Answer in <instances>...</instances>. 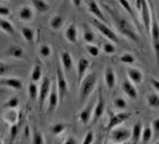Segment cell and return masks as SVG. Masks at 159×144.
<instances>
[{
	"label": "cell",
	"mask_w": 159,
	"mask_h": 144,
	"mask_svg": "<svg viewBox=\"0 0 159 144\" xmlns=\"http://www.w3.org/2000/svg\"><path fill=\"white\" fill-rule=\"evenodd\" d=\"M105 8H107L109 14L111 15V17L113 18L114 25H116V29H118V31H119L120 34L122 35V36H125V38H128L131 41L138 44V42L140 41V38H139V36H138V34L136 33V30L134 29V26L131 25L125 18L120 17L119 15L114 14L110 7L105 6Z\"/></svg>",
	"instance_id": "6da1fadb"
},
{
	"label": "cell",
	"mask_w": 159,
	"mask_h": 144,
	"mask_svg": "<svg viewBox=\"0 0 159 144\" xmlns=\"http://www.w3.org/2000/svg\"><path fill=\"white\" fill-rule=\"evenodd\" d=\"M97 83H98V75L94 72L85 75L84 78L82 79L81 85H80V92H79L80 102L82 103V104L85 103L89 97L91 96V94L93 93L94 88L97 86Z\"/></svg>",
	"instance_id": "7a4b0ae2"
},
{
	"label": "cell",
	"mask_w": 159,
	"mask_h": 144,
	"mask_svg": "<svg viewBox=\"0 0 159 144\" xmlns=\"http://www.w3.org/2000/svg\"><path fill=\"white\" fill-rule=\"evenodd\" d=\"M91 23H92V25H93L94 28L97 29L103 37H105L109 41L113 42V44H119V37L116 36V33H114L107 24L101 21V20L97 19V18H93Z\"/></svg>",
	"instance_id": "3957f363"
},
{
	"label": "cell",
	"mask_w": 159,
	"mask_h": 144,
	"mask_svg": "<svg viewBox=\"0 0 159 144\" xmlns=\"http://www.w3.org/2000/svg\"><path fill=\"white\" fill-rule=\"evenodd\" d=\"M149 35L151 37V44H152L157 66H159V24L152 11H151V26Z\"/></svg>",
	"instance_id": "277c9868"
},
{
	"label": "cell",
	"mask_w": 159,
	"mask_h": 144,
	"mask_svg": "<svg viewBox=\"0 0 159 144\" xmlns=\"http://www.w3.org/2000/svg\"><path fill=\"white\" fill-rule=\"evenodd\" d=\"M131 138V130L128 127H114L111 130L110 140L114 144H123Z\"/></svg>",
	"instance_id": "5b68a950"
},
{
	"label": "cell",
	"mask_w": 159,
	"mask_h": 144,
	"mask_svg": "<svg viewBox=\"0 0 159 144\" xmlns=\"http://www.w3.org/2000/svg\"><path fill=\"white\" fill-rule=\"evenodd\" d=\"M56 87L58 95H60V101H63L67 95L68 92V84L65 78V75L63 73L62 67L58 64L56 65Z\"/></svg>",
	"instance_id": "8992f818"
},
{
	"label": "cell",
	"mask_w": 159,
	"mask_h": 144,
	"mask_svg": "<svg viewBox=\"0 0 159 144\" xmlns=\"http://www.w3.org/2000/svg\"><path fill=\"white\" fill-rule=\"evenodd\" d=\"M131 114L125 112V111H121L119 113H113L109 111V122H108V130H112L114 127L119 126L120 124H122L123 122L130 119Z\"/></svg>",
	"instance_id": "52a82bcc"
},
{
	"label": "cell",
	"mask_w": 159,
	"mask_h": 144,
	"mask_svg": "<svg viewBox=\"0 0 159 144\" xmlns=\"http://www.w3.org/2000/svg\"><path fill=\"white\" fill-rule=\"evenodd\" d=\"M139 15H140V20H141V25L143 26L146 33L149 34L150 33V26H151V10L149 5H148L147 0H142V6Z\"/></svg>",
	"instance_id": "ba28073f"
},
{
	"label": "cell",
	"mask_w": 159,
	"mask_h": 144,
	"mask_svg": "<svg viewBox=\"0 0 159 144\" xmlns=\"http://www.w3.org/2000/svg\"><path fill=\"white\" fill-rule=\"evenodd\" d=\"M52 89V82L48 77H44L39 87V93H38V104H39V108L42 110L45 104V102L47 101V97L49 95V92Z\"/></svg>",
	"instance_id": "9c48e42d"
},
{
	"label": "cell",
	"mask_w": 159,
	"mask_h": 144,
	"mask_svg": "<svg viewBox=\"0 0 159 144\" xmlns=\"http://www.w3.org/2000/svg\"><path fill=\"white\" fill-rule=\"evenodd\" d=\"M104 111H105L104 97H103L102 92L100 90L99 95H98V98H97V101H95V105H94L93 115H92V120H91L92 123H95V122L104 114Z\"/></svg>",
	"instance_id": "30bf717a"
},
{
	"label": "cell",
	"mask_w": 159,
	"mask_h": 144,
	"mask_svg": "<svg viewBox=\"0 0 159 144\" xmlns=\"http://www.w3.org/2000/svg\"><path fill=\"white\" fill-rule=\"evenodd\" d=\"M95 102H91L86 106L85 108H83L79 114V121L82 123L83 125H88L92 120V115H93V110Z\"/></svg>",
	"instance_id": "8fae6325"
},
{
	"label": "cell",
	"mask_w": 159,
	"mask_h": 144,
	"mask_svg": "<svg viewBox=\"0 0 159 144\" xmlns=\"http://www.w3.org/2000/svg\"><path fill=\"white\" fill-rule=\"evenodd\" d=\"M90 60L85 57H81L79 60H77V65H76V68H77V82L81 83L82 82V79L84 78L85 76L86 72H88L89 67H90Z\"/></svg>",
	"instance_id": "7c38bea8"
},
{
	"label": "cell",
	"mask_w": 159,
	"mask_h": 144,
	"mask_svg": "<svg viewBox=\"0 0 159 144\" xmlns=\"http://www.w3.org/2000/svg\"><path fill=\"white\" fill-rule=\"evenodd\" d=\"M121 87H122V92L127 95V97H129L130 99L138 98V89H137L136 85L132 84L128 78L123 81Z\"/></svg>",
	"instance_id": "4fadbf2b"
},
{
	"label": "cell",
	"mask_w": 159,
	"mask_h": 144,
	"mask_svg": "<svg viewBox=\"0 0 159 144\" xmlns=\"http://www.w3.org/2000/svg\"><path fill=\"white\" fill-rule=\"evenodd\" d=\"M127 76L129 81L134 85H140L143 81V74L137 67H129L127 71Z\"/></svg>",
	"instance_id": "5bb4252c"
},
{
	"label": "cell",
	"mask_w": 159,
	"mask_h": 144,
	"mask_svg": "<svg viewBox=\"0 0 159 144\" xmlns=\"http://www.w3.org/2000/svg\"><path fill=\"white\" fill-rule=\"evenodd\" d=\"M47 102H48V113L54 112L56 110L58 103H60V95L57 92V87L52 86V89L49 92L48 97H47Z\"/></svg>",
	"instance_id": "9a60e30c"
},
{
	"label": "cell",
	"mask_w": 159,
	"mask_h": 144,
	"mask_svg": "<svg viewBox=\"0 0 159 144\" xmlns=\"http://www.w3.org/2000/svg\"><path fill=\"white\" fill-rule=\"evenodd\" d=\"M118 1H119V3L121 5V7H122L125 11L129 14V16L131 17V19L134 20V26H137L139 29H141V23H140L139 19L137 18V15H136V12L134 11V8L131 7L130 1H129V0H118Z\"/></svg>",
	"instance_id": "2e32d148"
},
{
	"label": "cell",
	"mask_w": 159,
	"mask_h": 144,
	"mask_svg": "<svg viewBox=\"0 0 159 144\" xmlns=\"http://www.w3.org/2000/svg\"><path fill=\"white\" fill-rule=\"evenodd\" d=\"M61 63H62L63 69L65 72H71L73 69L74 62H73V57H72L71 53L67 50H63L61 51Z\"/></svg>",
	"instance_id": "e0dca14e"
},
{
	"label": "cell",
	"mask_w": 159,
	"mask_h": 144,
	"mask_svg": "<svg viewBox=\"0 0 159 144\" xmlns=\"http://www.w3.org/2000/svg\"><path fill=\"white\" fill-rule=\"evenodd\" d=\"M64 37L70 44H76L77 39H79V30L77 27L74 24L67 26V28L64 31Z\"/></svg>",
	"instance_id": "ac0fdd59"
},
{
	"label": "cell",
	"mask_w": 159,
	"mask_h": 144,
	"mask_svg": "<svg viewBox=\"0 0 159 144\" xmlns=\"http://www.w3.org/2000/svg\"><path fill=\"white\" fill-rule=\"evenodd\" d=\"M0 84L6 86V87H10L15 90H20L23 88V82L21 79L17 78V77H7V78H1L0 79Z\"/></svg>",
	"instance_id": "d6986e66"
},
{
	"label": "cell",
	"mask_w": 159,
	"mask_h": 144,
	"mask_svg": "<svg viewBox=\"0 0 159 144\" xmlns=\"http://www.w3.org/2000/svg\"><path fill=\"white\" fill-rule=\"evenodd\" d=\"M2 119L7 124L14 125L20 122V113L18 112L17 108L16 110H6V112L2 115Z\"/></svg>",
	"instance_id": "ffe728a7"
},
{
	"label": "cell",
	"mask_w": 159,
	"mask_h": 144,
	"mask_svg": "<svg viewBox=\"0 0 159 144\" xmlns=\"http://www.w3.org/2000/svg\"><path fill=\"white\" fill-rule=\"evenodd\" d=\"M88 10L93 15L94 18H97V19H99V20H101V21H103V23H105V16H104V14H103L102 9L100 8V6L97 3V1L91 0L88 5Z\"/></svg>",
	"instance_id": "44dd1931"
},
{
	"label": "cell",
	"mask_w": 159,
	"mask_h": 144,
	"mask_svg": "<svg viewBox=\"0 0 159 144\" xmlns=\"http://www.w3.org/2000/svg\"><path fill=\"white\" fill-rule=\"evenodd\" d=\"M104 83L109 89L114 88L116 84V75L112 67H107L104 71Z\"/></svg>",
	"instance_id": "7402d4cb"
},
{
	"label": "cell",
	"mask_w": 159,
	"mask_h": 144,
	"mask_svg": "<svg viewBox=\"0 0 159 144\" xmlns=\"http://www.w3.org/2000/svg\"><path fill=\"white\" fill-rule=\"evenodd\" d=\"M18 16L23 21H30L34 18V9L29 6H23L19 9Z\"/></svg>",
	"instance_id": "603a6c76"
},
{
	"label": "cell",
	"mask_w": 159,
	"mask_h": 144,
	"mask_svg": "<svg viewBox=\"0 0 159 144\" xmlns=\"http://www.w3.org/2000/svg\"><path fill=\"white\" fill-rule=\"evenodd\" d=\"M6 54L8 56L16 58V59H20L24 57V49L20 46L17 45H10L8 47V49L6 50Z\"/></svg>",
	"instance_id": "cb8c5ba5"
},
{
	"label": "cell",
	"mask_w": 159,
	"mask_h": 144,
	"mask_svg": "<svg viewBox=\"0 0 159 144\" xmlns=\"http://www.w3.org/2000/svg\"><path fill=\"white\" fill-rule=\"evenodd\" d=\"M141 133H142V123L141 122H137L136 124L131 129V140H132V144H137L141 138Z\"/></svg>",
	"instance_id": "d4e9b609"
},
{
	"label": "cell",
	"mask_w": 159,
	"mask_h": 144,
	"mask_svg": "<svg viewBox=\"0 0 159 144\" xmlns=\"http://www.w3.org/2000/svg\"><path fill=\"white\" fill-rule=\"evenodd\" d=\"M64 23H65V20H64V17L62 15H54L49 20V26L54 30H60L64 26Z\"/></svg>",
	"instance_id": "484cf974"
},
{
	"label": "cell",
	"mask_w": 159,
	"mask_h": 144,
	"mask_svg": "<svg viewBox=\"0 0 159 144\" xmlns=\"http://www.w3.org/2000/svg\"><path fill=\"white\" fill-rule=\"evenodd\" d=\"M0 29L3 31V33H6L7 35L9 36H14L16 30H15V27L9 20L6 19H2V18H0Z\"/></svg>",
	"instance_id": "4316f807"
},
{
	"label": "cell",
	"mask_w": 159,
	"mask_h": 144,
	"mask_svg": "<svg viewBox=\"0 0 159 144\" xmlns=\"http://www.w3.org/2000/svg\"><path fill=\"white\" fill-rule=\"evenodd\" d=\"M31 2H33V6L37 12L44 14V12L48 11L49 5L46 0H31Z\"/></svg>",
	"instance_id": "83f0119b"
},
{
	"label": "cell",
	"mask_w": 159,
	"mask_h": 144,
	"mask_svg": "<svg viewBox=\"0 0 159 144\" xmlns=\"http://www.w3.org/2000/svg\"><path fill=\"white\" fill-rule=\"evenodd\" d=\"M146 102L150 108L157 110L159 108V95L156 93H149L146 96Z\"/></svg>",
	"instance_id": "f1b7e54d"
},
{
	"label": "cell",
	"mask_w": 159,
	"mask_h": 144,
	"mask_svg": "<svg viewBox=\"0 0 159 144\" xmlns=\"http://www.w3.org/2000/svg\"><path fill=\"white\" fill-rule=\"evenodd\" d=\"M153 138V133H152V129H151V125H145L142 127V133H141V140L142 143H149Z\"/></svg>",
	"instance_id": "f546056e"
},
{
	"label": "cell",
	"mask_w": 159,
	"mask_h": 144,
	"mask_svg": "<svg viewBox=\"0 0 159 144\" xmlns=\"http://www.w3.org/2000/svg\"><path fill=\"white\" fill-rule=\"evenodd\" d=\"M20 34H21L24 39L27 42H29V44H31V42L34 41L35 31H34V29L30 28V27H21V28H20Z\"/></svg>",
	"instance_id": "4dcf8cb0"
},
{
	"label": "cell",
	"mask_w": 159,
	"mask_h": 144,
	"mask_svg": "<svg viewBox=\"0 0 159 144\" xmlns=\"http://www.w3.org/2000/svg\"><path fill=\"white\" fill-rule=\"evenodd\" d=\"M42 76H43V69H42V66L39 64H36L34 65L33 69H31V73H30V78H31V82H39L40 79H42Z\"/></svg>",
	"instance_id": "1f68e13d"
},
{
	"label": "cell",
	"mask_w": 159,
	"mask_h": 144,
	"mask_svg": "<svg viewBox=\"0 0 159 144\" xmlns=\"http://www.w3.org/2000/svg\"><path fill=\"white\" fill-rule=\"evenodd\" d=\"M83 39L85 40L86 44H93L95 41V35L94 33L91 30V29L89 28L88 25H84L83 26Z\"/></svg>",
	"instance_id": "d6a6232c"
},
{
	"label": "cell",
	"mask_w": 159,
	"mask_h": 144,
	"mask_svg": "<svg viewBox=\"0 0 159 144\" xmlns=\"http://www.w3.org/2000/svg\"><path fill=\"white\" fill-rule=\"evenodd\" d=\"M19 98L17 96H11L10 98H8L6 102L3 103L2 107L6 108V110H16L19 106Z\"/></svg>",
	"instance_id": "836d02e7"
},
{
	"label": "cell",
	"mask_w": 159,
	"mask_h": 144,
	"mask_svg": "<svg viewBox=\"0 0 159 144\" xmlns=\"http://www.w3.org/2000/svg\"><path fill=\"white\" fill-rule=\"evenodd\" d=\"M31 143L33 144H45V138H44L43 134L38 129L35 127L33 130V134H31Z\"/></svg>",
	"instance_id": "e575fe53"
},
{
	"label": "cell",
	"mask_w": 159,
	"mask_h": 144,
	"mask_svg": "<svg viewBox=\"0 0 159 144\" xmlns=\"http://www.w3.org/2000/svg\"><path fill=\"white\" fill-rule=\"evenodd\" d=\"M119 60H120V63H122L125 65L132 66L134 63H136V57L132 54H130V53H123L122 55H120Z\"/></svg>",
	"instance_id": "d590c367"
},
{
	"label": "cell",
	"mask_w": 159,
	"mask_h": 144,
	"mask_svg": "<svg viewBox=\"0 0 159 144\" xmlns=\"http://www.w3.org/2000/svg\"><path fill=\"white\" fill-rule=\"evenodd\" d=\"M66 130V125L64 123H55L51 126V132L54 136L61 135Z\"/></svg>",
	"instance_id": "8d00e7d4"
},
{
	"label": "cell",
	"mask_w": 159,
	"mask_h": 144,
	"mask_svg": "<svg viewBox=\"0 0 159 144\" xmlns=\"http://www.w3.org/2000/svg\"><path fill=\"white\" fill-rule=\"evenodd\" d=\"M38 93H39V87L37 86L35 82L29 83L28 85V95L30 99H37L38 98Z\"/></svg>",
	"instance_id": "74e56055"
},
{
	"label": "cell",
	"mask_w": 159,
	"mask_h": 144,
	"mask_svg": "<svg viewBox=\"0 0 159 144\" xmlns=\"http://www.w3.org/2000/svg\"><path fill=\"white\" fill-rule=\"evenodd\" d=\"M38 53H39V56L42 57V58H48V57H51V55H52L51 46L47 45V44L40 45L39 49H38Z\"/></svg>",
	"instance_id": "f35d334b"
},
{
	"label": "cell",
	"mask_w": 159,
	"mask_h": 144,
	"mask_svg": "<svg viewBox=\"0 0 159 144\" xmlns=\"http://www.w3.org/2000/svg\"><path fill=\"white\" fill-rule=\"evenodd\" d=\"M113 106L119 111H125L127 106H128V103L123 97H116L113 99Z\"/></svg>",
	"instance_id": "ab89813d"
},
{
	"label": "cell",
	"mask_w": 159,
	"mask_h": 144,
	"mask_svg": "<svg viewBox=\"0 0 159 144\" xmlns=\"http://www.w3.org/2000/svg\"><path fill=\"white\" fill-rule=\"evenodd\" d=\"M20 129V122L16 123L14 125H10V131H9V135H10V144H14L15 140L17 137V134Z\"/></svg>",
	"instance_id": "60d3db41"
},
{
	"label": "cell",
	"mask_w": 159,
	"mask_h": 144,
	"mask_svg": "<svg viewBox=\"0 0 159 144\" xmlns=\"http://www.w3.org/2000/svg\"><path fill=\"white\" fill-rule=\"evenodd\" d=\"M102 50H103V53H105L107 55H112L116 51V48L113 42H111L108 40V41H105L102 45Z\"/></svg>",
	"instance_id": "b9f144b4"
},
{
	"label": "cell",
	"mask_w": 159,
	"mask_h": 144,
	"mask_svg": "<svg viewBox=\"0 0 159 144\" xmlns=\"http://www.w3.org/2000/svg\"><path fill=\"white\" fill-rule=\"evenodd\" d=\"M85 49L89 54L91 55L92 57H98L100 55V48L99 46L94 45V44H86Z\"/></svg>",
	"instance_id": "7bdbcfd3"
},
{
	"label": "cell",
	"mask_w": 159,
	"mask_h": 144,
	"mask_svg": "<svg viewBox=\"0 0 159 144\" xmlns=\"http://www.w3.org/2000/svg\"><path fill=\"white\" fill-rule=\"evenodd\" d=\"M10 71H11V66L7 64V63L2 62V60H0V77L5 76Z\"/></svg>",
	"instance_id": "ee69618b"
},
{
	"label": "cell",
	"mask_w": 159,
	"mask_h": 144,
	"mask_svg": "<svg viewBox=\"0 0 159 144\" xmlns=\"http://www.w3.org/2000/svg\"><path fill=\"white\" fill-rule=\"evenodd\" d=\"M94 141V133L93 131H89V132H86L85 136H84V138H83L82 141V144H92Z\"/></svg>",
	"instance_id": "f6af8a7d"
},
{
	"label": "cell",
	"mask_w": 159,
	"mask_h": 144,
	"mask_svg": "<svg viewBox=\"0 0 159 144\" xmlns=\"http://www.w3.org/2000/svg\"><path fill=\"white\" fill-rule=\"evenodd\" d=\"M153 136H159V119H155L151 123Z\"/></svg>",
	"instance_id": "bcb514c9"
},
{
	"label": "cell",
	"mask_w": 159,
	"mask_h": 144,
	"mask_svg": "<svg viewBox=\"0 0 159 144\" xmlns=\"http://www.w3.org/2000/svg\"><path fill=\"white\" fill-rule=\"evenodd\" d=\"M150 84H151V86H152L153 89L159 93V79L155 78V77H151V78H150Z\"/></svg>",
	"instance_id": "7dc6e473"
},
{
	"label": "cell",
	"mask_w": 159,
	"mask_h": 144,
	"mask_svg": "<svg viewBox=\"0 0 159 144\" xmlns=\"http://www.w3.org/2000/svg\"><path fill=\"white\" fill-rule=\"evenodd\" d=\"M10 15V9L8 7L0 6V16H9Z\"/></svg>",
	"instance_id": "c3c4849f"
},
{
	"label": "cell",
	"mask_w": 159,
	"mask_h": 144,
	"mask_svg": "<svg viewBox=\"0 0 159 144\" xmlns=\"http://www.w3.org/2000/svg\"><path fill=\"white\" fill-rule=\"evenodd\" d=\"M63 144H77V141L74 136L71 135V136H67V137H66V140L64 141Z\"/></svg>",
	"instance_id": "681fc988"
},
{
	"label": "cell",
	"mask_w": 159,
	"mask_h": 144,
	"mask_svg": "<svg viewBox=\"0 0 159 144\" xmlns=\"http://www.w3.org/2000/svg\"><path fill=\"white\" fill-rule=\"evenodd\" d=\"M72 2L75 7H80L81 6V3H82V0H72Z\"/></svg>",
	"instance_id": "f907efd6"
},
{
	"label": "cell",
	"mask_w": 159,
	"mask_h": 144,
	"mask_svg": "<svg viewBox=\"0 0 159 144\" xmlns=\"http://www.w3.org/2000/svg\"><path fill=\"white\" fill-rule=\"evenodd\" d=\"M0 144H2V140H1V137H0Z\"/></svg>",
	"instance_id": "816d5d0a"
},
{
	"label": "cell",
	"mask_w": 159,
	"mask_h": 144,
	"mask_svg": "<svg viewBox=\"0 0 159 144\" xmlns=\"http://www.w3.org/2000/svg\"><path fill=\"white\" fill-rule=\"evenodd\" d=\"M155 144H159V141H158V142H156V143H155Z\"/></svg>",
	"instance_id": "f5cc1de1"
},
{
	"label": "cell",
	"mask_w": 159,
	"mask_h": 144,
	"mask_svg": "<svg viewBox=\"0 0 159 144\" xmlns=\"http://www.w3.org/2000/svg\"><path fill=\"white\" fill-rule=\"evenodd\" d=\"M57 144H60V143H57Z\"/></svg>",
	"instance_id": "db71d44e"
},
{
	"label": "cell",
	"mask_w": 159,
	"mask_h": 144,
	"mask_svg": "<svg viewBox=\"0 0 159 144\" xmlns=\"http://www.w3.org/2000/svg\"><path fill=\"white\" fill-rule=\"evenodd\" d=\"M132 1H134V0H132Z\"/></svg>",
	"instance_id": "11a10c76"
}]
</instances>
